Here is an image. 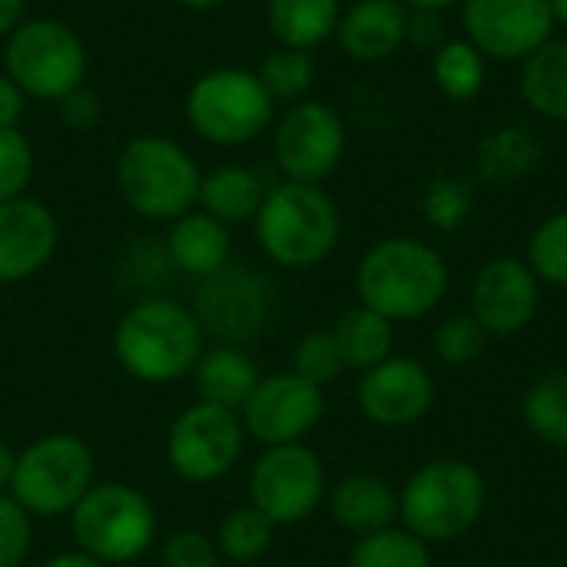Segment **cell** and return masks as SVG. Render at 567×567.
<instances>
[{
	"mask_svg": "<svg viewBox=\"0 0 567 567\" xmlns=\"http://www.w3.org/2000/svg\"><path fill=\"white\" fill-rule=\"evenodd\" d=\"M449 262L425 239L389 236L355 266V296L392 326L432 316L449 292Z\"/></svg>",
	"mask_w": 567,
	"mask_h": 567,
	"instance_id": "6da1fadb",
	"label": "cell"
},
{
	"mask_svg": "<svg viewBox=\"0 0 567 567\" xmlns=\"http://www.w3.org/2000/svg\"><path fill=\"white\" fill-rule=\"evenodd\" d=\"M206 349V332L193 306L169 296L133 302L113 329V355L126 375L146 385H173L193 372Z\"/></svg>",
	"mask_w": 567,
	"mask_h": 567,
	"instance_id": "7a4b0ae2",
	"label": "cell"
},
{
	"mask_svg": "<svg viewBox=\"0 0 567 567\" xmlns=\"http://www.w3.org/2000/svg\"><path fill=\"white\" fill-rule=\"evenodd\" d=\"M256 243L262 256L279 269H316L342 239V213L336 199L312 183H276L269 186L256 219Z\"/></svg>",
	"mask_w": 567,
	"mask_h": 567,
	"instance_id": "3957f363",
	"label": "cell"
},
{
	"mask_svg": "<svg viewBox=\"0 0 567 567\" xmlns=\"http://www.w3.org/2000/svg\"><path fill=\"white\" fill-rule=\"evenodd\" d=\"M113 179L130 213L169 226L196 209L203 169L183 143L159 133H140L120 146Z\"/></svg>",
	"mask_w": 567,
	"mask_h": 567,
	"instance_id": "277c9868",
	"label": "cell"
},
{
	"mask_svg": "<svg viewBox=\"0 0 567 567\" xmlns=\"http://www.w3.org/2000/svg\"><path fill=\"white\" fill-rule=\"evenodd\" d=\"M488 508L485 475L462 458H432L399 488V525L429 545L465 538Z\"/></svg>",
	"mask_w": 567,
	"mask_h": 567,
	"instance_id": "5b68a950",
	"label": "cell"
},
{
	"mask_svg": "<svg viewBox=\"0 0 567 567\" xmlns=\"http://www.w3.org/2000/svg\"><path fill=\"white\" fill-rule=\"evenodd\" d=\"M189 130L213 146L233 150L259 140L276 123V100L266 93L256 70L213 66L203 70L183 103Z\"/></svg>",
	"mask_w": 567,
	"mask_h": 567,
	"instance_id": "8992f818",
	"label": "cell"
},
{
	"mask_svg": "<svg viewBox=\"0 0 567 567\" xmlns=\"http://www.w3.org/2000/svg\"><path fill=\"white\" fill-rule=\"evenodd\" d=\"M76 551L110 567L133 565L153 551L159 518L153 502L123 482H96L66 515Z\"/></svg>",
	"mask_w": 567,
	"mask_h": 567,
	"instance_id": "52a82bcc",
	"label": "cell"
},
{
	"mask_svg": "<svg viewBox=\"0 0 567 567\" xmlns=\"http://www.w3.org/2000/svg\"><path fill=\"white\" fill-rule=\"evenodd\" d=\"M86 43L56 17H23L3 40V73L30 96L60 103L86 80Z\"/></svg>",
	"mask_w": 567,
	"mask_h": 567,
	"instance_id": "ba28073f",
	"label": "cell"
},
{
	"mask_svg": "<svg viewBox=\"0 0 567 567\" xmlns=\"http://www.w3.org/2000/svg\"><path fill=\"white\" fill-rule=\"evenodd\" d=\"M96 485V458L90 445L70 432L40 435L17 452L10 495L37 522L66 518L76 502Z\"/></svg>",
	"mask_w": 567,
	"mask_h": 567,
	"instance_id": "9c48e42d",
	"label": "cell"
},
{
	"mask_svg": "<svg viewBox=\"0 0 567 567\" xmlns=\"http://www.w3.org/2000/svg\"><path fill=\"white\" fill-rule=\"evenodd\" d=\"M329 495L326 465L306 442L269 445L249 468V505L276 528L309 522Z\"/></svg>",
	"mask_w": 567,
	"mask_h": 567,
	"instance_id": "30bf717a",
	"label": "cell"
},
{
	"mask_svg": "<svg viewBox=\"0 0 567 567\" xmlns=\"http://www.w3.org/2000/svg\"><path fill=\"white\" fill-rule=\"evenodd\" d=\"M246 439L249 435L239 412L193 402L173 419L166 432V465L179 482L213 485L239 465Z\"/></svg>",
	"mask_w": 567,
	"mask_h": 567,
	"instance_id": "8fae6325",
	"label": "cell"
},
{
	"mask_svg": "<svg viewBox=\"0 0 567 567\" xmlns=\"http://www.w3.org/2000/svg\"><path fill=\"white\" fill-rule=\"evenodd\" d=\"M346 146V120L322 100H299L272 123V156L289 183L322 186L342 166Z\"/></svg>",
	"mask_w": 567,
	"mask_h": 567,
	"instance_id": "7c38bea8",
	"label": "cell"
},
{
	"mask_svg": "<svg viewBox=\"0 0 567 567\" xmlns=\"http://www.w3.org/2000/svg\"><path fill=\"white\" fill-rule=\"evenodd\" d=\"M272 306H276L272 282L252 266L229 262L226 269L199 279L193 312L206 336L213 332L226 346H243L269 326Z\"/></svg>",
	"mask_w": 567,
	"mask_h": 567,
	"instance_id": "4fadbf2b",
	"label": "cell"
},
{
	"mask_svg": "<svg viewBox=\"0 0 567 567\" xmlns=\"http://www.w3.org/2000/svg\"><path fill=\"white\" fill-rule=\"evenodd\" d=\"M326 415V389L299 379L296 372L262 375L243 405L239 419L252 442L269 445H296L312 435V429Z\"/></svg>",
	"mask_w": 567,
	"mask_h": 567,
	"instance_id": "5bb4252c",
	"label": "cell"
},
{
	"mask_svg": "<svg viewBox=\"0 0 567 567\" xmlns=\"http://www.w3.org/2000/svg\"><path fill=\"white\" fill-rule=\"evenodd\" d=\"M462 27L485 60L522 63L555 37L558 23L548 0H462Z\"/></svg>",
	"mask_w": 567,
	"mask_h": 567,
	"instance_id": "9a60e30c",
	"label": "cell"
},
{
	"mask_svg": "<svg viewBox=\"0 0 567 567\" xmlns=\"http://www.w3.org/2000/svg\"><path fill=\"white\" fill-rule=\"evenodd\" d=\"M439 399L435 375L409 355H389L375 369L362 372L355 402L365 422L379 429H409L419 425Z\"/></svg>",
	"mask_w": 567,
	"mask_h": 567,
	"instance_id": "2e32d148",
	"label": "cell"
},
{
	"mask_svg": "<svg viewBox=\"0 0 567 567\" xmlns=\"http://www.w3.org/2000/svg\"><path fill=\"white\" fill-rule=\"evenodd\" d=\"M542 306V282L518 256H498L485 262L472 282V316L492 339H512L525 332Z\"/></svg>",
	"mask_w": 567,
	"mask_h": 567,
	"instance_id": "e0dca14e",
	"label": "cell"
},
{
	"mask_svg": "<svg viewBox=\"0 0 567 567\" xmlns=\"http://www.w3.org/2000/svg\"><path fill=\"white\" fill-rule=\"evenodd\" d=\"M60 226L53 209L37 196L0 203V286L33 279L53 259Z\"/></svg>",
	"mask_w": 567,
	"mask_h": 567,
	"instance_id": "ac0fdd59",
	"label": "cell"
},
{
	"mask_svg": "<svg viewBox=\"0 0 567 567\" xmlns=\"http://www.w3.org/2000/svg\"><path fill=\"white\" fill-rule=\"evenodd\" d=\"M412 10L402 0H355L342 10L336 40L349 60L382 63L409 40Z\"/></svg>",
	"mask_w": 567,
	"mask_h": 567,
	"instance_id": "d6986e66",
	"label": "cell"
},
{
	"mask_svg": "<svg viewBox=\"0 0 567 567\" xmlns=\"http://www.w3.org/2000/svg\"><path fill=\"white\" fill-rule=\"evenodd\" d=\"M326 498L332 522L355 538L399 525V488L372 472L339 478Z\"/></svg>",
	"mask_w": 567,
	"mask_h": 567,
	"instance_id": "ffe728a7",
	"label": "cell"
},
{
	"mask_svg": "<svg viewBox=\"0 0 567 567\" xmlns=\"http://www.w3.org/2000/svg\"><path fill=\"white\" fill-rule=\"evenodd\" d=\"M163 249H166V259L173 269H179L193 279H206L229 266L233 233L226 223L213 219L209 213L189 209L186 216L169 223Z\"/></svg>",
	"mask_w": 567,
	"mask_h": 567,
	"instance_id": "44dd1931",
	"label": "cell"
},
{
	"mask_svg": "<svg viewBox=\"0 0 567 567\" xmlns=\"http://www.w3.org/2000/svg\"><path fill=\"white\" fill-rule=\"evenodd\" d=\"M189 375H193L196 402H209L229 412H243V405L249 402L252 389L262 379L256 359L243 346H226V342L206 346Z\"/></svg>",
	"mask_w": 567,
	"mask_h": 567,
	"instance_id": "7402d4cb",
	"label": "cell"
},
{
	"mask_svg": "<svg viewBox=\"0 0 567 567\" xmlns=\"http://www.w3.org/2000/svg\"><path fill=\"white\" fill-rule=\"evenodd\" d=\"M266 193H269V183L259 169H252L246 163H223V166L203 173L196 209L209 213L213 219H219L233 229V226L256 219Z\"/></svg>",
	"mask_w": 567,
	"mask_h": 567,
	"instance_id": "603a6c76",
	"label": "cell"
},
{
	"mask_svg": "<svg viewBox=\"0 0 567 567\" xmlns=\"http://www.w3.org/2000/svg\"><path fill=\"white\" fill-rule=\"evenodd\" d=\"M342 0H266V23L276 47L316 50L336 37Z\"/></svg>",
	"mask_w": 567,
	"mask_h": 567,
	"instance_id": "cb8c5ba5",
	"label": "cell"
},
{
	"mask_svg": "<svg viewBox=\"0 0 567 567\" xmlns=\"http://www.w3.org/2000/svg\"><path fill=\"white\" fill-rule=\"evenodd\" d=\"M329 332H332V342L339 349L346 372L362 375L375 369L379 362H385L395 349V326L362 302L346 309Z\"/></svg>",
	"mask_w": 567,
	"mask_h": 567,
	"instance_id": "d4e9b609",
	"label": "cell"
},
{
	"mask_svg": "<svg viewBox=\"0 0 567 567\" xmlns=\"http://www.w3.org/2000/svg\"><path fill=\"white\" fill-rule=\"evenodd\" d=\"M522 100L545 120L567 123V40L551 37L522 60Z\"/></svg>",
	"mask_w": 567,
	"mask_h": 567,
	"instance_id": "484cf974",
	"label": "cell"
},
{
	"mask_svg": "<svg viewBox=\"0 0 567 567\" xmlns=\"http://www.w3.org/2000/svg\"><path fill=\"white\" fill-rule=\"evenodd\" d=\"M542 143L525 126H502L488 133L478 146V173L488 183L512 186L532 176L542 163Z\"/></svg>",
	"mask_w": 567,
	"mask_h": 567,
	"instance_id": "4316f807",
	"label": "cell"
},
{
	"mask_svg": "<svg viewBox=\"0 0 567 567\" xmlns=\"http://www.w3.org/2000/svg\"><path fill=\"white\" fill-rule=\"evenodd\" d=\"M522 419L538 442L567 455V369L532 382L522 399Z\"/></svg>",
	"mask_w": 567,
	"mask_h": 567,
	"instance_id": "83f0119b",
	"label": "cell"
},
{
	"mask_svg": "<svg viewBox=\"0 0 567 567\" xmlns=\"http://www.w3.org/2000/svg\"><path fill=\"white\" fill-rule=\"evenodd\" d=\"M216 548L223 565L229 567H252L262 561L276 542V525L252 505L226 512V518L216 528Z\"/></svg>",
	"mask_w": 567,
	"mask_h": 567,
	"instance_id": "f1b7e54d",
	"label": "cell"
},
{
	"mask_svg": "<svg viewBox=\"0 0 567 567\" xmlns=\"http://www.w3.org/2000/svg\"><path fill=\"white\" fill-rule=\"evenodd\" d=\"M485 70H488V60L465 37L462 40H445L432 53V80L455 103H468V100H475L482 93Z\"/></svg>",
	"mask_w": 567,
	"mask_h": 567,
	"instance_id": "f546056e",
	"label": "cell"
},
{
	"mask_svg": "<svg viewBox=\"0 0 567 567\" xmlns=\"http://www.w3.org/2000/svg\"><path fill=\"white\" fill-rule=\"evenodd\" d=\"M349 567H432V545L402 525L355 538Z\"/></svg>",
	"mask_w": 567,
	"mask_h": 567,
	"instance_id": "4dcf8cb0",
	"label": "cell"
},
{
	"mask_svg": "<svg viewBox=\"0 0 567 567\" xmlns=\"http://www.w3.org/2000/svg\"><path fill=\"white\" fill-rule=\"evenodd\" d=\"M256 76L262 80L266 93L286 106L299 103V100H309V90L316 83V60L309 50H292V47H272L259 66H256Z\"/></svg>",
	"mask_w": 567,
	"mask_h": 567,
	"instance_id": "1f68e13d",
	"label": "cell"
},
{
	"mask_svg": "<svg viewBox=\"0 0 567 567\" xmlns=\"http://www.w3.org/2000/svg\"><path fill=\"white\" fill-rule=\"evenodd\" d=\"M525 262L532 266L542 286L567 289V209L551 213L535 226Z\"/></svg>",
	"mask_w": 567,
	"mask_h": 567,
	"instance_id": "d6a6232c",
	"label": "cell"
},
{
	"mask_svg": "<svg viewBox=\"0 0 567 567\" xmlns=\"http://www.w3.org/2000/svg\"><path fill=\"white\" fill-rule=\"evenodd\" d=\"M492 336L482 329V322L472 312H458L449 316L445 322H439V329L432 332V352L439 355V362L452 365V369H465L475 365L485 349H488Z\"/></svg>",
	"mask_w": 567,
	"mask_h": 567,
	"instance_id": "836d02e7",
	"label": "cell"
},
{
	"mask_svg": "<svg viewBox=\"0 0 567 567\" xmlns=\"http://www.w3.org/2000/svg\"><path fill=\"white\" fill-rule=\"evenodd\" d=\"M475 206V193L458 176H435L422 193V216L432 229L455 233L468 223Z\"/></svg>",
	"mask_w": 567,
	"mask_h": 567,
	"instance_id": "e575fe53",
	"label": "cell"
},
{
	"mask_svg": "<svg viewBox=\"0 0 567 567\" xmlns=\"http://www.w3.org/2000/svg\"><path fill=\"white\" fill-rule=\"evenodd\" d=\"M289 372H296L299 379H306V382H312L319 389L332 385L346 372V365L339 359V349L332 342V332H306L292 349Z\"/></svg>",
	"mask_w": 567,
	"mask_h": 567,
	"instance_id": "d590c367",
	"label": "cell"
},
{
	"mask_svg": "<svg viewBox=\"0 0 567 567\" xmlns=\"http://www.w3.org/2000/svg\"><path fill=\"white\" fill-rule=\"evenodd\" d=\"M37 169L33 143L23 130H0V203L27 196Z\"/></svg>",
	"mask_w": 567,
	"mask_h": 567,
	"instance_id": "8d00e7d4",
	"label": "cell"
},
{
	"mask_svg": "<svg viewBox=\"0 0 567 567\" xmlns=\"http://www.w3.org/2000/svg\"><path fill=\"white\" fill-rule=\"evenodd\" d=\"M33 551V518L10 495H0V567H23Z\"/></svg>",
	"mask_w": 567,
	"mask_h": 567,
	"instance_id": "74e56055",
	"label": "cell"
},
{
	"mask_svg": "<svg viewBox=\"0 0 567 567\" xmlns=\"http://www.w3.org/2000/svg\"><path fill=\"white\" fill-rule=\"evenodd\" d=\"M163 567H223L216 538L203 528H179L159 542Z\"/></svg>",
	"mask_w": 567,
	"mask_h": 567,
	"instance_id": "f35d334b",
	"label": "cell"
},
{
	"mask_svg": "<svg viewBox=\"0 0 567 567\" xmlns=\"http://www.w3.org/2000/svg\"><path fill=\"white\" fill-rule=\"evenodd\" d=\"M409 40L422 50H439L445 43V23H442V13L435 10H412L409 17Z\"/></svg>",
	"mask_w": 567,
	"mask_h": 567,
	"instance_id": "ab89813d",
	"label": "cell"
},
{
	"mask_svg": "<svg viewBox=\"0 0 567 567\" xmlns=\"http://www.w3.org/2000/svg\"><path fill=\"white\" fill-rule=\"evenodd\" d=\"M30 96L0 70V130H20Z\"/></svg>",
	"mask_w": 567,
	"mask_h": 567,
	"instance_id": "60d3db41",
	"label": "cell"
},
{
	"mask_svg": "<svg viewBox=\"0 0 567 567\" xmlns=\"http://www.w3.org/2000/svg\"><path fill=\"white\" fill-rule=\"evenodd\" d=\"M60 106H63L66 123H73L76 130H90V126L100 120V100H96L86 86L73 90L66 100H60Z\"/></svg>",
	"mask_w": 567,
	"mask_h": 567,
	"instance_id": "b9f144b4",
	"label": "cell"
},
{
	"mask_svg": "<svg viewBox=\"0 0 567 567\" xmlns=\"http://www.w3.org/2000/svg\"><path fill=\"white\" fill-rule=\"evenodd\" d=\"M23 17H27V0H0V43L17 30Z\"/></svg>",
	"mask_w": 567,
	"mask_h": 567,
	"instance_id": "7bdbcfd3",
	"label": "cell"
},
{
	"mask_svg": "<svg viewBox=\"0 0 567 567\" xmlns=\"http://www.w3.org/2000/svg\"><path fill=\"white\" fill-rule=\"evenodd\" d=\"M40 567H110V565H103V561H96V558H90V555L76 551V548H70V551H60V555L47 558Z\"/></svg>",
	"mask_w": 567,
	"mask_h": 567,
	"instance_id": "ee69618b",
	"label": "cell"
},
{
	"mask_svg": "<svg viewBox=\"0 0 567 567\" xmlns=\"http://www.w3.org/2000/svg\"><path fill=\"white\" fill-rule=\"evenodd\" d=\"M13 465H17V452L0 442V495L10 492V482H13Z\"/></svg>",
	"mask_w": 567,
	"mask_h": 567,
	"instance_id": "f6af8a7d",
	"label": "cell"
},
{
	"mask_svg": "<svg viewBox=\"0 0 567 567\" xmlns=\"http://www.w3.org/2000/svg\"><path fill=\"white\" fill-rule=\"evenodd\" d=\"M409 10H435V13H442V10H449V7H462V0H402Z\"/></svg>",
	"mask_w": 567,
	"mask_h": 567,
	"instance_id": "bcb514c9",
	"label": "cell"
},
{
	"mask_svg": "<svg viewBox=\"0 0 567 567\" xmlns=\"http://www.w3.org/2000/svg\"><path fill=\"white\" fill-rule=\"evenodd\" d=\"M179 7H186V10H196V13H206V10H219V7H226L229 0H176Z\"/></svg>",
	"mask_w": 567,
	"mask_h": 567,
	"instance_id": "7dc6e473",
	"label": "cell"
},
{
	"mask_svg": "<svg viewBox=\"0 0 567 567\" xmlns=\"http://www.w3.org/2000/svg\"><path fill=\"white\" fill-rule=\"evenodd\" d=\"M548 7H551L555 23H558V27H567V0H548Z\"/></svg>",
	"mask_w": 567,
	"mask_h": 567,
	"instance_id": "c3c4849f",
	"label": "cell"
},
{
	"mask_svg": "<svg viewBox=\"0 0 567 567\" xmlns=\"http://www.w3.org/2000/svg\"><path fill=\"white\" fill-rule=\"evenodd\" d=\"M558 567H567V565H558Z\"/></svg>",
	"mask_w": 567,
	"mask_h": 567,
	"instance_id": "681fc988",
	"label": "cell"
},
{
	"mask_svg": "<svg viewBox=\"0 0 567 567\" xmlns=\"http://www.w3.org/2000/svg\"><path fill=\"white\" fill-rule=\"evenodd\" d=\"M223 567H229V565H223Z\"/></svg>",
	"mask_w": 567,
	"mask_h": 567,
	"instance_id": "f907efd6",
	"label": "cell"
}]
</instances>
